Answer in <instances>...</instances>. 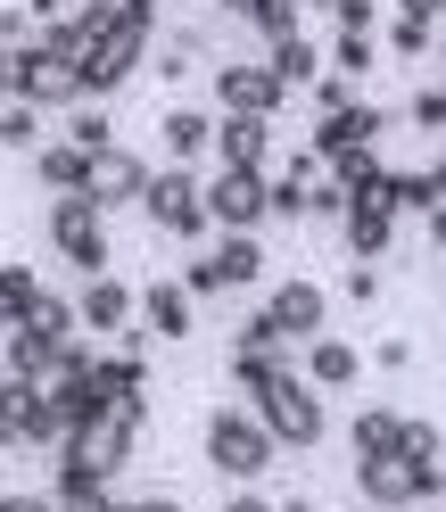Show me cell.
I'll return each instance as SVG.
<instances>
[{
    "label": "cell",
    "mask_w": 446,
    "mask_h": 512,
    "mask_svg": "<svg viewBox=\"0 0 446 512\" xmlns=\"http://www.w3.org/2000/svg\"><path fill=\"white\" fill-rule=\"evenodd\" d=\"M248 34L257 42H290V34H306V0H248Z\"/></svg>",
    "instance_id": "7402d4cb"
},
{
    "label": "cell",
    "mask_w": 446,
    "mask_h": 512,
    "mask_svg": "<svg viewBox=\"0 0 446 512\" xmlns=\"http://www.w3.org/2000/svg\"><path fill=\"white\" fill-rule=\"evenodd\" d=\"M281 100H290V91L273 83L265 58H223V67H215V108H223V116H265V124H273Z\"/></svg>",
    "instance_id": "9c48e42d"
},
{
    "label": "cell",
    "mask_w": 446,
    "mask_h": 512,
    "mask_svg": "<svg viewBox=\"0 0 446 512\" xmlns=\"http://www.w3.org/2000/svg\"><path fill=\"white\" fill-rule=\"evenodd\" d=\"M397 455H405V463H422V471H446V438H438V422H413V413H405Z\"/></svg>",
    "instance_id": "f1b7e54d"
},
{
    "label": "cell",
    "mask_w": 446,
    "mask_h": 512,
    "mask_svg": "<svg viewBox=\"0 0 446 512\" xmlns=\"http://www.w3.org/2000/svg\"><path fill=\"white\" fill-rule=\"evenodd\" d=\"M207 133H215L207 108H166V116H157V141H166L174 166H199V157H207Z\"/></svg>",
    "instance_id": "e0dca14e"
},
{
    "label": "cell",
    "mask_w": 446,
    "mask_h": 512,
    "mask_svg": "<svg viewBox=\"0 0 446 512\" xmlns=\"http://www.w3.org/2000/svg\"><path fill=\"white\" fill-rule=\"evenodd\" d=\"M265 67H273L281 91H306L314 75H323V50H314L306 34H290V42H265Z\"/></svg>",
    "instance_id": "d6986e66"
},
{
    "label": "cell",
    "mask_w": 446,
    "mask_h": 512,
    "mask_svg": "<svg viewBox=\"0 0 446 512\" xmlns=\"http://www.w3.org/2000/svg\"><path fill=\"white\" fill-rule=\"evenodd\" d=\"M25 83H34V42H9L0 50V100H25Z\"/></svg>",
    "instance_id": "d6a6232c"
},
{
    "label": "cell",
    "mask_w": 446,
    "mask_h": 512,
    "mask_svg": "<svg viewBox=\"0 0 446 512\" xmlns=\"http://www.w3.org/2000/svg\"><path fill=\"white\" fill-rule=\"evenodd\" d=\"M50 512H83V504H50Z\"/></svg>",
    "instance_id": "f907efd6"
},
{
    "label": "cell",
    "mask_w": 446,
    "mask_h": 512,
    "mask_svg": "<svg viewBox=\"0 0 446 512\" xmlns=\"http://www.w3.org/2000/svg\"><path fill=\"white\" fill-rule=\"evenodd\" d=\"M25 100H34V108H75L83 100V67H75V58H42L34 50V83H25Z\"/></svg>",
    "instance_id": "ac0fdd59"
},
{
    "label": "cell",
    "mask_w": 446,
    "mask_h": 512,
    "mask_svg": "<svg viewBox=\"0 0 446 512\" xmlns=\"http://www.w3.org/2000/svg\"><path fill=\"white\" fill-rule=\"evenodd\" d=\"M91 512H133V504H116V496H108V504H91Z\"/></svg>",
    "instance_id": "7dc6e473"
},
{
    "label": "cell",
    "mask_w": 446,
    "mask_h": 512,
    "mask_svg": "<svg viewBox=\"0 0 446 512\" xmlns=\"http://www.w3.org/2000/svg\"><path fill=\"white\" fill-rule=\"evenodd\" d=\"M50 504H108V471H91V463H75V455H58V471H50Z\"/></svg>",
    "instance_id": "44dd1931"
},
{
    "label": "cell",
    "mask_w": 446,
    "mask_h": 512,
    "mask_svg": "<svg viewBox=\"0 0 446 512\" xmlns=\"http://www.w3.org/2000/svg\"><path fill=\"white\" fill-rule=\"evenodd\" d=\"M207 157H215V166H248V174H273V124H265V116H215V133H207Z\"/></svg>",
    "instance_id": "4fadbf2b"
},
{
    "label": "cell",
    "mask_w": 446,
    "mask_h": 512,
    "mask_svg": "<svg viewBox=\"0 0 446 512\" xmlns=\"http://www.w3.org/2000/svg\"><path fill=\"white\" fill-rule=\"evenodd\" d=\"M380 174H389V166H380ZM380 174L364 190H347V207H339V232H347V256H356V265L389 256V240H397V215H389V199H380Z\"/></svg>",
    "instance_id": "30bf717a"
},
{
    "label": "cell",
    "mask_w": 446,
    "mask_h": 512,
    "mask_svg": "<svg viewBox=\"0 0 446 512\" xmlns=\"http://www.w3.org/2000/svg\"><path fill=\"white\" fill-rule=\"evenodd\" d=\"M42 232H50V248L67 256V265L91 281V273H108V215L83 199V190H58V199L42 207Z\"/></svg>",
    "instance_id": "3957f363"
},
{
    "label": "cell",
    "mask_w": 446,
    "mask_h": 512,
    "mask_svg": "<svg viewBox=\"0 0 446 512\" xmlns=\"http://www.w3.org/2000/svg\"><path fill=\"white\" fill-rule=\"evenodd\" d=\"M199 190H207V232H257V223H273V190L248 166H215Z\"/></svg>",
    "instance_id": "52a82bcc"
},
{
    "label": "cell",
    "mask_w": 446,
    "mask_h": 512,
    "mask_svg": "<svg viewBox=\"0 0 446 512\" xmlns=\"http://www.w3.org/2000/svg\"><path fill=\"white\" fill-rule=\"evenodd\" d=\"M265 323L281 331V347H306L314 331L331 323V290H314V281H281V290L265 298Z\"/></svg>",
    "instance_id": "7c38bea8"
},
{
    "label": "cell",
    "mask_w": 446,
    "mask_h": 512,
    "mask_svg": "<svg viewBox=\"0 0 446 512\" xmlns=\"http://www.w3.org/2000/svg\"><path fill=\"white\" fill-rule=\"evenodd\" d=\"M133 512H182V496H141Z\"/></svg>",
    "instance_id": "ee69618b"
},
{
    "label": "cell",
    "mask_w": 446,
    "mask_h": 512,
    "mask_svg": "<svg viewBox=\"0 0 446 512\" xmlns=\"http://www.w3.org/2000/svg\"><path fill=\"white\" fill-rule=\"evenodd\" d=\"M339 298H347V306H372V298H380V265H347V273H339Z\"/></svg>",
    "instance_id": "d590c367"
},
{
    "label": "cell",
    "mask_w": 446,
    "mask_h": 512,
    "mask_svg": "<svg viewBox=\"0 0 446 512\" xmlns=\"http://www.w3.org/2000/svg\"><path fill=\"white\" fill-rule=\"evenodd\" d=\"M0 265H9V256H0Z\"/></svg>",
    "instance_id": "816d5d0a"
},
{
    "label": "cell",
    "mask_w": 446,
    "mask_h": 512,
    "mask_svg": "<svg viewBox=\"0 0 446 512\" xmlns=\"http://www.w3.org/2000/svg\"><path fill=\"white\" fill-rule=\"evenodd\" d=\"M273 512H314V504H306V496H298V504H273Z\"/></svg>",
    "instance_id": "c3c4849f"
},
{
    "label": "cell",
    "mask_w": 446,
    "mask_h": 512,
    "mask_svg": "<svg viewBox=\"0 0 446 512\" xmlns=\"http://www.w3.org/2000/svg\"><path fill=\"white\" fill-rule=\"evenodd\" d=\"M248 413L273 430L281 455H306V446H323V430H331V422H323V397L306 389V372H298V364H273L257 389H248Z\"/></svg>",
    "instance_id": "6da1fadb"
},
{
    "label": "cell",
    "mask_w": 446,
    "mask_h": 512,
    "mask_svg": "<svg viewBox=\"0 0 446 512\" xmlns=\"http://www.w3.org/2000/svg\"><path fill=\"white\" fill-rule=\"evenodd\" d=\"M430 182L446 190V133H438V157H430Z\"/></svg>",
    "instance_id": "f6af8a7d"
},
{
    "label": "cell",
    "mask_w": 446,
    "mask_h": 512,
    "mask_svg": "<svg viewBox=\"0 0 446 512\" xmlns=\"http://www.w3.org/2000/svg\"><path fill=\"white\" fill-rule=\"evenodd\" d=\"M339 34H380V0H323Z\"/></svg>",
    "instance_id": "836d02e7"
},
{
    "label": "cell",
    "mask_w": 446,
    "mask_h": 512,
    "mask_svg": "<svg viewBox=\"0 0 446 512\" xmlns=\"http://www.w3.org/2000/svg\"><path fill=\"white\" fill-rule=\"evenodd\" d=\"M356 496L380 504V512H405V504L446 496V471H422V463H405L397 446H380V455H356Z\"/></svg>",
    "instance_id": "277c9868"
},
{
    "label": "cell",
    "mask_w": 446,
    "mask_h": 512,
    "mask_svg": "<svg viewBox=\"0 0 446 512\" xmlns=\"http://www.w3.org/2000/svg\"><path fill=\"white\" fill-rule=\"evenodd\" d=\"M17 9L34 17V34H42V25H58V17H67V0H17Z\"/></svg>",
    "instance_id": "f35d334b"
},
{
    "label": "cell",
    "mask_w": 446,
    "mask_h": 512,
    "mask_svg": "<svg viewBox=\"0 0 446 512\" xmlns=\"http://www.w3.org/2000/svg\"><path fill=\"white\" fill-rule=\"evenodd\" d=\"M34 298H42V273L34 265H0V323H25V314H34Z\"/></svg>",
    "instance_id": "603a6c76"
},
{
    "label": "cell",
    "mask_w": 446,
    "mask_h": 512,
    "mask_svg": "<svg viewBox=\"0 0 446 512\" xmlns=\"http://www.w3.org/2000/svg\"><path fill=\"white\" fill-rule=\"evenodd\" d=\"M372 364H380V372H405V364H413V347H405V339H380V347H372Z\"/></svg>",
    "instance_id": "74e56055"
},
{
    "label": "cell",
    "mask_w": 446,
    "mask_h": 512,
    "mask_svg": "<svg viewBox=\"0 0 446 512\" xmlns=\"http://www.w3.org/2000/svg\"><path fill=\"white\" fill-rule=\"evenodd\" d=\"M422 232H430V248H438V256H446V199H438V207H430V215H422Z\"/></svg>",
    "instance_id": "7bdbcfd3"
},
{
    "label": "cell",
    "mask_w": 446,
    "mask_h": 512,
    "mask_svg": "<svg viewBox=\"0 0 446 512\" xmlns=\"http://www.w3.org/2000/svg\"><path fill=\"white\" fill-rule=\"evenodd\" d=\"M306 389H356V372H364V356H356V347H347V339H331V331H314L306 339Z\"/></svg>",
    "instance_id": "2e32d148"
},
{
    "label": "cell",
    "mask_w": 446,
    "mask_h": 512,
    "mask_svg": "<svg viewBox=\"0 0 446 512\" xmlns=\"http://www.w3.org/2000/svg\"><path fill=\"white\" fill-rule=\"evenodd\" d=\"M133 314H141V331H157V339H190V323H199V298H190L182 281H149Z\"/></svg>",
    "instance_id": "9a60e30c"
},
{
    "label": "cell",
    "mask_w": 446,
    "mask_h": 512,
    "mask_svg": "<svg viewBox=\"0 0 446 512\" xmlns=\"http://www.w3.org/2000/svg\"><path fill=\"white\" fill-rule=\"evenodd\" d=\"M397 430H405V413H389V405H364L356 422H347V438H356V455H380V446H397Z\"/></svg>",
    "instance_id": "484cf974"
},
{
    "label": "cell",
    "mask_w": 446,
    "mask_h": 512,
    "mask_svg": "<svg viewBox=\"0 0 446 512\" xmlns=\"http://www.w3.org/2000/svg\"><path fill=\"white\" fill-rule=\"evenodd\" d=\"M133 9H166V0H133Z\"/></svg>",
    "instance_id": "681fc988"
},
{
    "label": "cell",
    "mask_w": 446,
    "mask_h": 512,
    "mask_svg": "<svg viewBox=\"0 0 446 512\" xmlns=\"http://www.w3.org/2000/svg\"><path fill=\"white\" fill-rule=\"evenodd\" d=\"M223 512H273V504H265L257 488H232V496H223Z\"/></svg>",
    "instance_id": "60d3db41"
},
{
    "label": "cell",
    "mask_w": 446,
    "mask_h": 512,
    "mask_svg": "<svg viewBox=\"0 0 446 512\" xmlns=\"http://www.w3.org/2000/svg\"><path fill=\"white\" fill-rule=\"evenodd\" d=\"M389 58H430L438 50V25H413V17H389V34H380Z\"/></svg>",
    "instance_id": "f546056e"
},
{
    "label": "cell",
    "mask_w": 446,
    "mask_h": 512,
    "mask_svg": "<svg viewBox=\"0 0 446 512\" xmlns=\"http://www.w3.org/2000/svg\"><path fill=\"white\" fill-rule=\"evenodd\" d=\"M34 174H42V190L58 199V190H83V182H91V157H83L75 141H42V149H34Z\"/></svg>",
    "instance_id": "ffe728a7"
},
{
    "label": "cell",
    "mask_w": 446,
    "mask_h": 512,
    "mask_svg": "<svg viewBox=\"0 0 446 512\" xmlns=\"http://www.w3.org/2000/svg\"><path fill=\"white\" fill-rule=\"evenodd\" d=\"M248 281H265V240L257 232H223L207 256L182 265V290L190 298H223V290H248Z\"/></svg>",
    "instance_id": "5b68a950"
},
{
    "label": "cell",
    "mask_w": 446,
    "mask_h": 512,
    "mask_svg": "<svg viewBox=\"0 0 446 512\" xmlns=\"http://www.w3.org/2000/svg\"><path fill=\"white\" fill-rule=\"evenodd\" d=\"M306 9H314V0H306Z\"/></svg>",
    "instance_id": "f5cc1de1"
},
{
    "label": "cell",
    "mask_w": 446,
    "mask_h": 512,
    "mask_svg": "<svg viewBox=\"0 0 446 512\" xmlns=\"http://www.w3.org/2000/svg\"><path fill=\"white\" fill-rule=\"evenodd\" d=\"M207 463L232 479V488H257V479L281 463V446H273V430L248 405H215L207 413Z\"/></svg>",
    "instance_id": "7a4b0ae2"
},
{
    "label": "cell",
    "mask_w": 446,
    "mask_h": 512,
    "mask_svg": "<svg viewBox=\"0 0 446 512\" xmlns=\"http://www.w3.org/2000/svg\"><path fill=\"white\" fill-rule=\"evenodd\" d=\"M306 100H314V116H339V108H356V83H347V75H314Z\"/></svg>",
    "instance_id": "e575fe53"
},
{
    "label": "cell",
    "mask_w": 446,
    "mask_h": 512,
    "mask_svg": "<svg viewBox=\"0 0 446 512\" xmlns=\"http://www.w3.org/2000/svg\"><path fill=\"white\" fill-rule=\"evenodd\" d=\"M0 446H67V422L50 413V397L34 389V380H9L0 372Z\"/></svg>",
    "instance_id": "ba28073f"
},
{
    "label": "cell",
    "mask_w": 446,
    "mask_h": 512,
    "mask_svg": "<svg viewBox=\"0 0 446 512\" xmlns=\"http://www.w3.org/2000/svg\"><path fill=\"white\" fill-rule=\"evenodd\" d=\"M323 166H331V182H339V190H364V182L380 174V141H347L339 157H323Z\"/></svg>",
    "instance_id": "83f0119b"
},
{
    "label": "cell",
    "mask_w": 446,
    "mask_h": 512,
    "mask_svg": "<svg viewBox=\"0 0 446 512\" xmlns=\"http://www.w3.org/2000/svg\"><path fill=\"white\" fill-rule=\"evenodd\" d=\"M0 149H42V108L34 100H0Z\"/></svg>",
    "instance_id": "d4e9b609"
},
{
    "label": "cell",
    "mask_w": 446,
    "mask_h": 512,
    "mask_svg": "<svg viewBox=\"0 0 446 512\" xmlns=\"http://www.w3.org/2000/svg\"><path fill=\"white\" fill-rule=\"evenodd\" d=\"M141 215H149L166 240H199V232H207V190H199V174H190V166H149Z\"/></svg>",
    "instance_id": "8992f818"
},
{
    "label": "cell",
    "mask_w": 446,
    "mask_h": 512,
    "mask_svg": "<svg viewBox=\"0 0 446 512\" xmlns=\"http://www.w3.org/2000/svg\"><path fill=\"white\" fill-rule=\"evenodd\" d=\"M9 42H34V17H25V9H0V50H9Z\"/></svg>",
    "instance_id": "8d00e7d4"
},
{
    "label": "cell",
    "mask_w": 446,
    "mask_h": 512,
    "mask_svg": "<svg viewBox=\"0 0 446 512\" xmlns=\"http://www.w3.org/2000/svg\"><path fill=\"white\" fill-rule=\"evenodd\" d=\"M141 190H149V166H141L133 149H100V157H91L83 199L100 207V215H116V207H141Z\"/></svg>",
    "instance_id": "5bb4252c"
},
{
    "label": "cell",
    "mask_w": 446,
    "mask_h": 512,
    "mask_svg": "<svg viewBox=\"0 0 446 512\" xmlns=\"http://www.w3.org/2000/svg\"><path fill=\"white\" fill-rule=\"evenodd\" d=\"M405 124H422V133L438 141V133H446V83H422V91H413V100H405Z\"/></svg>",
    "instance_id": "1f68e13d"
},
{
    "label": "cell",
    "mask_w": 446,
    "mask_h": 512,
    "mask_svg": "<svg viewBox=\"0 0 446 512\" xmlns=\"http://www.w3.org/2000/svg\"><path fill=\"white\" fill-rule=\"evenodd\" d=\"M215 9H223V17H248V0H215Z\"/></svg>",
    "instance_id": "bcb514c9"
},
{
    "label": "cell",
    "mask_w": 446,
    "mask_h": 512,
    "mask_svg": "<svg viewBox=\"0 0 446 512\" xmlns=\"http://www.w3.org/2000/svg\"><path fill=\"white\" fill-rule=\"evenodd\" d=\"M67 141H75L83 157H100V149H116V124H108L100 108H75V124H67Z\"/></svg>",
    "instance_id": "4dcf8cb0"
},
{
    "label": "cell",
    "mask_w": 446,
    "mask_h": 512,
    "mask_svg": "<svg viewBox=\"0 0 446 512\" xmlns=\"http://www.w3.org/2000/svg\"><path fill=\"white\" fill-rule=\"evenodd\" d=\"M397 17H413V25H438V17H446V0H397Z\"/></svg>",
    "instance_id": "ab89813d"
},
{
    "label": "cell",
    "mask_w": 446,
    "mask_h": 512,
    "mask_svg": "<svg viewBox=\"0 0 446 512\" xmlns=\"http://www.w3.org/2000/svg\"><path fill=\"white\" fill-rule=\"evenodd\" d=\"M133 306H141V290H124L116 273H91L83 298H75V331H91V339H124V331L141 323Z\"/></svg>",
    "instance_id": "8fae6325"
},
{
    "label": "cell",
    "mask_w": 446,
    "mask_h": 512,
    "mask_svg": "<svg viewBox=\"0 0 446 512\" xmlns=\"http://www.w3.org/2000/svg\"><path fill=\"white\" fill-rule=\"evenodd\" d=\"M0 512H50V496H25V488H9V496H0Z\"/></svg>",
    "instance_id": "b9f144b4"
},
{
    "label": "cell",
    "mask_w": 446,
    "mask_h": 512,
    "mask_svg": "<svg viewBox=\"0 0 446 512\" xmlns=\"http://www.w3.org/2000/svg\"><path fill=\"white\" fill-rule=\"evenodd\" d=\"M17 331H34V339H50V347H58V339H75V298H50V290H42L34 314H25Z\"/></svg>",
    "instance_id": "4316f807"
},
{
    "label": "cell",
    "mask_w": 446,
    "mask_h": 512,
    "mask_svg": "<svg viewBox=\"0 0 446 512\" xmlns=\"http://www.w3.org/2000/svg\"><path fill=\"white\" fill-rule=\"evenodd\" d=\"M323 58H331V75H347V83H364V75L380 67V34H339V42L323 50Z\"/></svg>",
    "instance_id": "cb8c5ba5"
}]
</instances>
